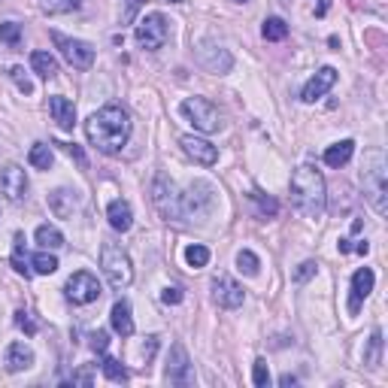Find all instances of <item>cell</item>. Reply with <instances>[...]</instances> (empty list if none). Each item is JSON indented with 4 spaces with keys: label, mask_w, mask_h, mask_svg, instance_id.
I'll use <instances>...</instances> for the list:
<instances>
[{
    "label": "cell",
    "mask_w": 388,
    "mask_h": 388,
    "mask_svg": "<svg viewBox=\"0 0 388 388\" xmlns=\"http://www.w3.org/2000/svg\"><path fill=\"white\" fill-rule=\"evenodd\" d=\"M85 137L98 152L115 155L130 137V115L119 104H106L104 109L91 113V119L85 122Z\"/></svg>",
    "instance_id": "cell-1"
},
{
    "label": "cell",
    "mask_w": 388,
    "mask_h": 388,
    "mask_svg": "<svg viewBox=\"0 0 388 388\" xmlns=\"http://www.w3.org/2000/svg\"><path fill=\"white\" fill-rule=\"evenodd\" d=\"M291 201L295 207L304 212L306 218H319L325 212V176L316 170V167L304 164L291 173Z\"/></svg>",
    "instance_id": "cell-2"
},
{
    "label": "cell",
    "mask_w": 388,
    "mask_h": 388,
    "mask_svg": "<svg viewBox=\"0 0 388 388\" xmlns=\"http://www.w3.org/2000/svg\"><path fill=\"white\" fill-rule=\"evenodd\" d=\"M361 182H364V194H367L370 207L385 216L388 203V167H385V152L383 149H367L364 152V164H361Z\"/></svg>",
    "instance_id": "cell-3"
},
{
    "label": "cell",
    "mask_w": 388,
    "mask_h": 388,
    "mask_svg": "<svg viewBox=\"0 0 388 388\" xmlns=\"http://www.w3.org/2000/svg\"><path fill=\"white\" fill-rule=\"evenodd\" d=\"M100 267H104V273L113 288L122 291L134 282V267H130L128 252H124L119 243H113V240H104V246H100Z\"/></svg>",
    "instance_id": "cell-4"
},
{
    "label": "cell",
    "mask_w": 388,
    "mask_h": 388,
    "mask_svg": "<svg viewBox=\"0 0 388 388\" xmlns=\"http://www.w3.org/2000/svg\"><path fill=\"white\" fill-rule=\"evenodd\" d=\"M152 203H155L167 222H182L185 218L182 216V194L176 192V182L167 173H158L155 182H152Z\"/></svg>",
    "instance_id": "cell-5"
},
{
    "label": "cell",
    "mask_w": 388,
    "mask_h": 388,
    "mask_svg": "<svg viewBox=\"0 0 388 388\" xmlns=\"http://www.w3.org/2000/svg\"><path fill=\"white\" fill-rule=\"evenodd\" d=\"M179 113L185 115V119L192 122L197 130H203V134H216V130L222 128V115H218L216 104L207 100V98H188V100H182Z\"/></svg>",
    "instance_id": "cell-6"
},
{
    "label": "cell",
    "mask_w": 388,
    "mask_h": 388,
    "mask_svg": "<svg viewBox=\"0 0 388 388\" xmlns=\"http://www.w3.org/2000/svg\"><path fill=\"white\" fill-rule=\"evenodd\" d=\"M137 43H140L143 49H149V52H155L167 43V36H170V21H167L161 12H149L140 25H137Z\"/></svg>",
    "instance_id": "cell-7"
},
{
    "label": "cell",
    "mask_w": 388,
    "mask_h": 388,
    "mask_svg": "<svg viewBox=\"0 0 388 388\" xmlns=\"http://www.w3.org/2000/svg\"><path fill=\"white\" fill-rule=\"evenodd\" d=\"M52 43L58 46V52L64 55V61H67L70 67L89 70L91 64H94V49L89 46V43L73 40V36H64V34H58V31H52Z\"/></svg>",
    "instance_id": "cell-8"
},
{
    "label": "cell",
    "mask_w": 388,
    "mask_h": 388,
    "mask_svg": "<svg viewBox=\"0 0 388 388\" xmlns=\"http://www.w3.org/2000/svg\"><path fill=\"white\" fill-rule=\"evenodd\" d=\"M212 203H216V194H212V185L203 179H197L188 185V192L182 194V216H207V212L212 209Z\"/></svg>",
    "instance_id": "cell-9"
},
{
    "label": "cell",
    "mask_w": 388,
    "mask_h": 388,
    "mask_svg": "<svg viewBox=\"0 0 388 388\" xmlns=\"http://www.w3.org/2000/svg\"><path fill=\"white\" fill-rule=\"evenodd\" d=\"M167 383L170 385H192V361L182 343H173L170 355H167V370H164Z\"/></svg>",
    "instance_id": "cell-10"
},
{
    "label": "cell",
    "mask_w": 388,
    "mask_h": 388,
    "mask_svg": "<svg viewBox=\"0 0 388 388\" xmlns=\"http://www.w3.org/2000/svg\"><path fill=\"white\" fill-rule=\"evenodd\" d=\"M67 297L73 300V304H79V306L91 304V300L100 297V282L94 279L89 270H79V273H73L67 279Z\"/></svg>",
    "instance_id": "cell-11"
},
{
    "label": "cell",
    "mask_w": 388,
    "mask_h": 388,
    "mask_svg": "<svg viewBox=\"0 0 388 388\" xmlns=\"http://www.w3.org/2000/svg\"><path fill=\"white\" fill-rule=\"evenodd\" d=\"M212 300L222 310H237V306H243V285H237L228 273H218L212 279Z\"/></svg>",
    "instance_id": "cell-12"
},
{
    "label": "cell",
    "mask_w": 388,
    "mask_h": 388,
    "mask_svg": "<svg viewBox=\"0 0 388 388\" xmlns=\"http://www.w3.org/2000/svg\"><path fill=\"white\" fill-rule=\"evenodd\" d=\"M0 185H3V194L10 197L12 203H21L27 194V176L19 164H6L3 173H0Z\"/></svg>",
    "instance_id": "cell-13"
},
{
    "label": "cell",
    "mask_w": 388,
    "mask_h": 388,
    "mask_svg": "<svg viewBox=\"0 0 388 388\" xmlns=\"http://www.w3.org/2000/svg\"><path fill=\"white\" fill-rule=\"evenodd\" d=\"M336 82V70L334 67H321L316 76L310 79V82L304 85V94H300V100L304 104H316L319 98H325V91H331Z\"/></svg>",
    "instance_id": "cell-14"
},
{
    "label": "cell",
    "mask_w": 388,
    "mask_h": 388,
    "mask_svg": "<svg viewBox=\"0 0 388 388\" xmlns=\"http://www.w3.org/2000/svg\"><path fill=\"white\" fill-rule=\"evenodd\" d=\"M182 149H185V155L188 158H194L197 164H203V167H212L218 161V149L212 143H207V140H201V137H192V134H185L182 137Z\"/></svg>",
    "instance_id": "cell-15"
},
{
    "label": "cell",
    "mask_w": 388,
    "mask_h": 388,
    "mask_svg": "<svg viewBox=\"0 0 388 388\" xmlns=\"http://www.w3.org/2000/svg\"><path fill=\"white\" fill-rule=\"evenodd\" d=\"M373 282H376V276H373L370 267L355 270V276H352V297H349V312H352V316H355L358 310H361V300L370 297Z\"/></svg>",
    "instance_id": "cell-16"
},
{
    "label": "cell",
    "mask_w": 388,
    "mask_h": 388,
    "mask_svg": "<svg viewBox=\"0 0 388 388\" xmlns=\"http://www.w3.org/2000/svg\"><path fill=\"white\" fill-rule=\"evenodd\" d=\"M3 364H6V370H10V373L27 370L34 364L31 346H25V343H10V346H6V355H3Z\"/></svg>",
    "instance_id": "cell-17"
},
{
    "label": "cell",
    "mask_w": 388,
    "mask_h": 388,
    "mask_svg": "<svg viewBox=\"0 0 388 388\" xmlns=\"http://www.w3.org/2000/svg\"><path fill=\"white\" fill-rule=\"evenodd\" d=\"M106 218L109 225H113V231H130V225H134V212H130V203L124 201V197H119V201H113L106 207Z\"/></svg>",
    "instance_id": "cell-18"
},
{
    "label": "cell",
    "mask_w": 388,
    "mask_h": 388,
    "mask_svg": "<svg viewBox=\"0 0 388 388\" xmlns=\"http://www.w3.org/2000/svg\"><path fill=\"white\" fill-rule=\"evenodd\" d=\"M49 109H52L58 128L73 130V124H76V106H73V100L61 98V94H55V98H49Z\"/></svg>",
    "instance_id": "cell-19"
},
{
    "label": "cell",
    "mask_w": 388,
    "mask_h": 388,
    "mask_svg": "<svg viewBox=\"0 0 388 388\" xmlns=\"http://www.w3.org/2000/svg\"><path fill=\"white\" fill-rule=\"evenodd\" d=\"M109 321H113V331L115 334H122V336L134 334V319H130V304H128V300H115L113 312H109Z\"/></svg>",
    "instance_id": "cell-20"
},
{
    "label": "cell",
    "mask_w": 388,
    "mask_h": 388,
    "mask_svg": "<svg viewBox=\"0 0 388 388\" xmlns=\"http://www.w3.org/2000/svg\"><path fill=\"white\" fill-rule=\"evenodd\" d=\"M352 152H355L352 140H340V143L328 146V149H325V164L334 167V170H340V167H346L349 161H352Z\"/></svg>",
    "instance_id": "cell-21"
},
{
    "label": "cell",
    "mask_w": 388,
    "mask_h": 388,
    "mask_svg": "<svg viewBox=\"0 0 388 388\" xmlns=\"http://www.w3.org/2000/svg\"><path fill=\"white\" fill-rule=\"evenodd\" d=\"M49 209H52L58 218H70L73 209H76V197H73V192H67V188H58V192L49 194Z\"/></svg>",
    "instance_id": "cell-22"
},
{
    "label": "cell",
    "mask_w": 388,
    "mask_h": 388,
    "mask_svg": "<svg viewBox=\"0 0 388 388\" xmlns=\"http://www.w3.org/2000/svg\"><path fill=\"white\" fill-rule=\"evenodd\" d=\"M201 64L209 73H228L233 67V58H231V52H225V49H218V52H212V55L207 49H201Z\"/></svg>",
    "instance_id": "cell-23"
},
{
    "label": "cell",
    "mask_w": 388,
    "mask_h": 388,
    "mask_svg": "<svg viewBox=\"0 0 388 388\" xmlns=\"http://www.w3.org/2000/svg\"><path fill=\"white\" fill-rule=\"evenodd\" d=\"M12 267H16V273H21L25 279H31V261H27V252H25V233H16V249H12Z\"/></svg>",
    "instance_id": "cell-24"
},
{
    "label": "cell",
    "mask_w": 388,
    "mask_h": 388,
    "mask_svg": "<svg viewBox=\"0 0 388 388\" xmlns=\"http://www.w3.org/2000/svg\"><path fill=\"white\" fill-rule=\"evenodd\" d=\"M31 67L40 73L43 79H55L58 76V61L49 52H34L31 55Z\"/></svg>",
    "instance_id": "cell-25"
},
{
    "label": "cell",
    "mask_w": 388,
    "mask_h": 388,
    "mask_svg": "<svg viewBox=\"0 0 388 388\" xmlns=\"http://www.w3.org/2000/svg\"><path fill=\"white\" fill-rule=\"evenodd\" d=\"M27 161H31V167H36V170H49L52 167V149H49L46 143H34L31 152H27Z\"/></svg>",
    "instance_id": "cell-26"
},
{
    "label": "cell",
    "mask_w": 388,
    "mask_h": 388,
    "mask_svg": "<svg viewBox=\"0 0 388 388\" xmlns=\"http://www.w3.org/2000/svg\"><path fill=\"white\" fill-rule=\"evenodd\" d=\"M36 243H40L43 249H61L64 233L58 228H52V225H40V228H36Z\"/></svg>",
    "instance_id": "cell-27"
},
{
    "label": "cell",
    "mask_w": 388,
    "mask_h": 388,
    "mask_svg": "<svg viewBox=\"0 0 388 388\" xmlns=\"http://www.w3.org/2000/svg\"><path fill=\"white\" fill-rule=\"evenodd\" d=\"M364 364H367V367H379V364H383V331L370 334L367 352H364Z\"/></svg>",
    "instance_id": "cell-28"
},
{
    "label": "cell",
    "mask_w": 388,
    "mask_h": 388,
    "mask_svg": "<svg viewBox=\"0 0 388 388\" xmlns=\"http://www.w3.org/2000/svg\"><path fill=\"white\" fill-rule=\"evenodd\" d=\"M79 6H82V0H40V10L49 16H64V12H73Z\"/></svg>",
    "instance_id": "cell-29"
},
{
    "label": "cell",
    "mask_w": 388,
    "mask_h": 388,
    "mask_svg": "<svg viewBox=\"0 0 388 388\" xmlns=\"http://www.w3.org/2000/svg\"><path fill=\"white\" fill-rule=\"evenodd\" d=\"M261 34H264V40L279 43V40H285V36H288V25H285L282 19L270 16V19H264V27H261Z\"/></svg>",
    "instance_id": "cell-30"
},
{
    "label": "cell",
    "mask_w": 388,
    "mask_h": 388,
    "mask_svg": "<svg viewBox=\"0 0 388 388\" xmlns=\"http://www.w3.org/2000/svg\"><path fill=\"white\" fill-rule=\"evenodd\" d=\"M104 376L109 379V383H128L130 379V373H128V367H124L122 361H115V358H104Z\"/></svg>",
    "instance_id": "cell-31"
},
{
    "label": "cell",
    "mask_w": 388,
    "mask_h": 388,
    "mask_svg": "<svg viewBox=\"0 0 388 388\" xmlns=\"http://www.w3.org/2000/svg\"><path fill=\"white\" fill-rule=\"evenodd\" d=\"M31 267H34V273L49 276V273H55V270H58V258H55V255H49V249H46V252H36L34 255Z\"/></svg>",
    "instance_id": "cell-32"
},
{
    "label": "cell",
    "mask_w": 388,
    "mask_h": 388,
    "mask_svg": "<svg viewBox=\"0 0 388 388\" xmlns=\"http://www.w3.org/2000/svg\"><path fill=\"white\" fill-rule=\"evenodd\" d=\"M185 261H188V267H194V270L207 267V264H209V249L201 246V243L188 246V249H185Z\"/></svg>",
    "instance_id": "cell-33"
},
{
    "label": "cell",
    "mask_w": 388,
    "mask_h": 388,
    "mask_svg": "<svg viewBox=\"0 0 388 388\" xmlns=\"http://www.w3.org/2000/svg\"><path fill=\"white\" fill-rule=\"evenodd\" d=\"M258 255L255 252H249V249H243V252H237V270L240 273H246V276H255L258 273Z\"/></svg>",
    "instance_id": "cell-34"
},
{
    "label": "cell",
    "mask_w": 388,
    "mask_h": 388,
    "mask_svg": "<svg viewBox=\"0 0 388 388\" xmlns=\"http://www.w3.org/2000/svg\"><path fill=\"white\" fill-rule=\"evenodd\" d=\"M0 40H3L6 46H19L21 43V25H16V21H3V25H0Z\"/></svg>",
    "instance_id": "cell-35"
},
{
    "label": "cell",
    "mask_w": 388,
    "mask_h": 388,
    "mask_svg": "<svg viewBox=\"0 0 388 388\" xmlns=\"http://www.w3.org/2000/svg\"><path fill=\"white\" fill-rule=\"evenodd\" d=\"M252 379H255V385H258V388H267V385H270V370H267V361H264V358H258V361H255Z\"/></svg>",
    "instance_id": "cell-36"
},
{
    "label": "cell",
    "mask_w": 388,
    "mask_h": 388,
    "mask_svg": "<svg viewBox=\"0 0 388 388\" xmlns=\"http://www.w3.org/2000/svg\"><path fill=\"white\" fill-rule=\"evenodd\" d=\"M10 76H12V82H16V89L21 94H34V85H31V79L25 76V67H12Z\"/></svg>",
    "instance_id": "cell-37"
},
{
    "label": "cell",
    "mask_w": 388,
    "mask_h": 388,
    "mask_svg": "<svg viewBox=\"0 0 388 388\" xmlns=\"http://www.w3.org/2000/svg\"><path fill=\"white\" fill-rule=\"evenodd\" d=\"M252 201H258V207L264 216H276V212H279V203H276L273 197H264L261 192H252Z\"/></svg>",
    "instance_id": "cell-38"
},
{
    "label": "cell",
    "mask_w": 388,
    "mask_h": 388,
    "mask_svg": "<svg viewBox=\"0 0 388 388\" xmlns=\"http://www.w3.org/2000/svg\"><path fill=\"white\" fill-rule=\"evenodd\" d=\"M182 297H185V291H182L179 285H167V288L161 291V300H164V304H170V306L182 304Z\"/></svg>",
    "instance_id": "cell-39"
},
{
    "label": "cell",
    "mask_w": 388,
    "mask_h": 388,
    "mask_svg": "<svg viewBox=\"0 0 388 388\" xmlns=\"http://www.w3.org/2000/svg\"><path fill=\"white\" fill-rule=\"evenodd\" d=\"M16 325H19L27 336H34V334H36V321L31 319V312H25V310H19V312H16Z\"/></svg>",
    "instance_id": "cell-40"
},
{
    "label": "cell",
    "mask_w": 388,
    "mask_h": 388,
    "mask_svg": "<svg viewBox=\"0 0 388 388\" xmlns=\"http://www.w3.org/2000/svg\"><path fill=\"white\" fill-rule=\"evenodd\" d=\"M58 146H61V149H64V152H67V155H70V158H76V164H79V167H89V158H85V152H82V149H79V146H76V143H58Z\"/></svg>",
    "instance_id": "cell-41"
},
{
    "label": "cell",
    "mask_w": 388,
    "mask_h": 388,
    "mask_svg": "<svg viewBox=\"0 0 388 388\" xmlns=\"http://www.w3.org/2000/svg\"><path fill=\"white\" fill-rule=\"evenodd\" d=\"M106 346H109V334L106 331H94L91 334V349L98 355H106Z\"/></svg>",
    "instance_id": "cell-42"
},
{
    "label": "cell",
    "mask_w": 388,
    "mask_h": 388,
    "mask_svg": "<svg viewBox=\"0 0 388 388\" xmlns=\"http://www.w3.org/2000/svg\"><path fill=\"white\" fill-rule=\"evenodd\" d=\"M310 276H316V261H304V264L295 270V282H306Z\"/></svg>",
    "instance_id": "cell-43"
},
{
    "label": "cell",
    "mask_w": 388,
    "mask_h": 388,
    "mask_svg": "<svg viewBox=\"0 0 388 388\" xmlns=\"http://www.w3.org/2000/svg\"><path fill=\"white\" fill-rule=\"evenodd\" d=\"M155 349H158V336L152 334V336H146V343H143V361L149 364L152 361V355H155Z\"/></svg>",
    "instance_id": "cell-44"
},
{
    "label": "cell",
    "mask_w": 388,
    "mask_h": 388,
    "mask_svg": "<svg viewBox=\"0 0 388 388\" xmlns=\"http://www.w3.org/2000/svg\"><path fill=\"white\" fill-rule=\"evenodd\" d=\"M73 383H79V385H91V370L85 367V370H79V373H73Z\"/></svg>",
    "instance_id": "cell-45"
},
{
    "label": "cell",
    "mask_w": 388,
    "mask_h": 388,
    "mask_svg": "<svg viewBox=\"0 0 388 388\" xmlns=\"http://www.w3.org/2000/svg\"><path fill=\"white\" fill-rule=\"evenodd\" d=\"M124 3H128V10H124V21H130V19H134V12H137V6H140L143 3V0H124Z\"/></svg>",
    "instance_id": "cell-46"
},
{
    "label": "cell",
    "mask_w": 388,
    "mask_h": 388,
    "mask_svg": "<svg viewBox=\"0 0 388 388\" xmlns=\"http://www.w3.org/2000/svg\"><path fill=\"white\" fill-rule=\"evenodd\" d=\"M328 6H331V0H319V10H316V16H325V12H328Z\"/></svg>",
    "instance_id": "cell-47"
},
{
    "label": "cell",
    "mask_w": 388,
    "mask_h": 388,
    "mask_svg": "<svg viewBox=\"0 0 388 388\" xmlns=\"http://www.w3.org/2000/svg\"><path fill=\"white\" fill-rule=\"evenodd\" d=\"M355 252H361V255H367V252H370V246H367V243H358V246H355Z\"/></svg>",
    "instance_id": "cell-48"
},
{
    "label": "cell",
    "mask_w": 388,
    "mask_h": 388,
    "mask_svg": "<svg viewBox=\"0 0 388 388\" xmlns=\"http://www.w3.org/2000/svg\"><path fill=\"white\" fill-rule=\"evenodd\" d=\"M170 3H182V0H170Z\"/></svg>",
    "instance_id": "cell-49"
},
{
    "label": "cell",
    "mask_w": 388,
    "mask_h": 388,
    "mask_svg": "<svg viewBox=\"0 0 388 388\" xmlns=\"http://www.w3.org/2000/svg\"><path fill=\"white\" fill-rule=\"evenodd\" d=\"M237 3H246V0H237Z\"/></svg>",
    "instance_id": "cell-50"
},
{
    "label": "cell",
    "mask_w": 388,
    "mask_h": 388,
    "mask_svg": "<svg viewBox=\"0 0 388 388\" xmlns=\"http://www.w3.org/2000/svg\"><path fill=\"white\" fill-rule=\"evenodd\" d=\"M282 3H291V0H282Z\"/></svg>",
    "instance_id": "cell-51"
}]
</instances>
